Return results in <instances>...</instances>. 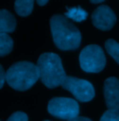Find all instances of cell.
Instances as JSON below:
<instances>
[{
	"label": "cell",
	"mask_w": 119,
	"mask_h": 121,
	"mask_svg": "<svg viewBox=\"0 0 119 121\" xmlns=\"http://www.w3.org/2000/svg\"><path fill=\"white\" fill-rule=\"evenodd\" d=\"M36 3H37L39 6L43 7V6H45V5L47 3V0H38V1H36Z\"/></svg>",
	"instance_id": "obj_18"
},
{
	"label": "cell",
	"mask_w": 119,
	"mask_h": 121,
	"mask_svg": "<svg viewBox=\"0 0 119 121\" xmlns=\"http://www.w3.org/2000/svg\"><path fill=\"white\" fill-rule=\"evenodd\" d=\"M91 20L93 25L102 31L111 30L116 22V16L113 9L106 6H99L92 13Z\"/></svg>",
	"instance_id": "obj_7"
},
{
	"label": "cell",
	"mask_w": 119,
	"mask_h": 121,
	"mask_svg": "<svg viewBox=\"0 0 119 121\" xmlns=\"http://www.w3.org/2000/svg\"><path fill=\"white\" fill-rule=\"evenodd\" d=\"M37 67L40 72L42 83L48 89H54L61 86L66 74L60 56L53 52H46L39 56Z\"/></svg>",
	"instance_id": "obj_3"
},
{
	"label": "cell",
	"mask_w": 119,
	"mask_h": 121,
	"mask_svg": "<svg viewBox=\"0 0 119 121\" xmlns=\"http://www.w3.org/2000/svg\"><path fill=\"white\" fill-rule=\"evenodd\" d=\"M68 121H92L89 117H76L73 119H70Z\"/></svg>",
	"instance_id": "obj_17"
},
{
	"label": "cell",
	"mask_w": 119,
	"mask_h": 121,
	"mask_svg": "<svg viewBox=\"0 0 119 121\" xmlns=\"http://www.w3.org/2000/svg\"><path fill=\"white\" fill-rule=\"evenodd\" d=\"M40 78L37 65L30 61H18L12 64L6 72V81L16 91L29 90Z\"/></svg>",
	"instance_id": "obj_2"
},
{
	"label": "cell",
	"mask_w": 119,
	"mask_h": 121,
	"mask_svg": "<svg viewBox=\"0 0 119 121\" xmlns=\"http://www.w3.org/2000/svg\"><path fill=\"white\" fill-rule=\"evenodd\" d=\"M61 87L70 91L77 101L82 103L91 101L95 96L93 85L85 79H80L74 76H66Z\"/></svg>",
	"instance_id": "obj_6"
},
{
	"label": "cell",
	"mask_w": 119,
	"mask_h": 121,
	"mask_svg": "<svg viewBox=\"0 0 119 121\" xmlns=\"http://www.w3.org/2000/svg\"><path fill=\"white\" fill-rule=\"evenodd\" d=\"M66 9H67V12L64 13V16L69 20L71 19L74 22H81L84 20H86L87 17H88V12L79 6L78 7H73V8H68L67 7Z\"/></svg>",
	"instance_id": "obj_11"
},
{
	"label": "cell",
	"mask_w": 119,
	"mask_h": 121,
	"mask_svg": "<svg viewBox=\"0 0 119 121\" xmlns=\"http://www.w3.org/2000/svg\"><path fill=\"white\" fill-rule=\"evenodd\" d=\"M6 81V72L4 71L3 66L0 64V89L4 86V83Z\"/></svg>",
	"instance_id": "obj_16"
},
{
	"label": "cell",
	"mask_w": 119,
	"mask_h": 121,
	"mask_svg": "<svg viewBox=\"0 0 119 121\" xmlns=\"http://www.w3.org/2000/svg\"><path fill=\"white\" fill-rule=\"evenodd\" d=\"M16 29V19L8 10L0 9V34L12 33Z\"/></svg>",
	"instance_id": "obj_9"
},
{
	"label": "cell",
	"mask_w": 119,
	"mask_h": 121,
	"mask_svg": "<svg viewBox=\"0 0 119 121\" xmlns=\"http://www.w3.org/2000/svg\"><path fill=\"white\" fill-rule=\"evenodd\" d=\"M14 9L19 16L26 17L29 16L34 9L33 0H17L14 3Z\"/></svg>",
	"instance_id": "obj_10"
},
{
	"label": "cell",
	"mask_w": 119,
	"mask_h": 121,
	"mask_svg": "<svg viewBox=\"0 0 119 121\" xmlns=\"http://www.w3.org/2000/svg\"><path fill=\"white\" fill-rule=\"evenodd\" d=\"M103 94L105 104L109 110L119 111V80L116 77H109L104 81Z\"/></svg>",
	"instance_id": "obj_8"
},
{
	"label": "cell",
	"mask_w": 119,
	"mask_h": 121,
	"mask_svg": "<svg viewBox=\"0 0 119 121\" xmlns=\"http://www.w3.org/2000/svg\"><path fill=\"white\" fill-rule=\"evenodd\" d=\"M90 2L92 4H101V3H103V0H92Z\"/></svg>",
	"instance_id": "obj_19"
},
{
	"label": "cell",
	"mask_w": 119,
	"mask_h": 121,
	"mask_svg": "<svg viewBox=\"0 0 119 121\" xmlns=\"http://www.w3.org/2000/svg\"><path fill=\"white\" fill-rule=\"evenodd\" d=\"M100 121H119V111L108 109L103 113Z\"/></svg>",
	"instance_id": "obj_14"
},
{
	"label": "cell",
	"mask_w": 119,
	"mask_h": 121,
	"mask_svg": "<svg viewBox=\"0 0 119 121\" xmlns=\"http://www.w3.org/2000/svg\"><path fill=\"white\" fill-rule=\"evenodd\" d=\"M79 63L83 71L87 73H99L106 65V58L100 46L91 44L85 47L79 55Z\"/></svg>",
	"instance_id": "obj_4"
},
{
	"label": "cell",
	"mask_w": 119,
	"mask_h": 121,
	"mask_svg": "<svg viewBox=\"0 0 119 121\" xmlns=\"http://www.w3.org/2000/svg\"><path fill=\"white\" fill-rule=\"evenodd\" d=\"M50 30L56 47L61 50H74L81 43V33L64 15H54L50 19Z\"/></svg>",
	"instance_id": "obj_1"
},
{
	"label": "cell",
	"mask_w": 119,
	"mask_h": 121,
	"mask_svg": "<svg viewBox=\"0 0 119 121\" xmlns=\"http://www.w3.org/2000/svg\"><path fill=\"white\" fill-rule=\"evenodd\" d=\"M44 121H50V120H44Z\"/></svg>",
	"instance_id": "obj_20"
},
{
	"label": "cell",
	"mask_w": 119,
	"mask_h": 121,
	"mask_svg": "<svg viewBox=\"0 0 119 121\" xmlns=\"http://www.w3.org/2000/svg\"><path fill=\"white\" fill-rule=\"evenodd\" d=\"M13 48V40L8 34H0V57L8 55Z\"/></svg>",
	"instance_id": "obj_12"
},
{
	"label": "cell",
	"mask_w": 119,
	"mask_h": 121,
	"mask_svg": "<svg viewBox=\"0 0 119 121\" xmlns=\"http://www.w3.org/2000/svg\"><path fill=\"white\" fill-rule=\"evenodd\" d=\"M47 111L55 117L68 121L78 117L79 104L71 98L55 97L48 102Z\"/></svg>",
	"instance_id": "obj_5"
},
{
	"label": "cell",
	"mask_w": 119,
	"mask_h": 121,
	"mask_svg": "<svg viewBox=\"0 0 119 121\" xmlns=\"http://www.w3.org/2000/svg\"><path fill=\"white\" fill-rule=\"evenodd\" d=\"M105 49L113 57V59L119 64V43L114 39L105 41Z\"/></svg>",
	"instance_id": "obj_13"
},
{
	"label": "cell",
	"mask_w": 119,
	"mask_h": 121,
	"mask_svg": "<svg viewBox=\"0 0 119 121\" xmlns=\"http://www.w3.org/2000/svg\"><path fill=\"white\" fill-rule=\"evenodd\" d=\"M0 121H1V120H0Z\"/></svg>",
	"instance_id": "obj_21"
},
{
	"label": "cell",
	"mask_w": 119,
	"mask_h": 121,
	"mask_svg": "<svg viewBox=\"0 0 119 121\" xmlns=\"http://www.w3.org/2000/svg\"><path fill=\"white\" fill-rule=\"evenodd\" d=\"M7 121H28V117L25 113L18 111L13 113Z\"/></svg>",
	"instance_id": "obj_15"
}]
</instances>
